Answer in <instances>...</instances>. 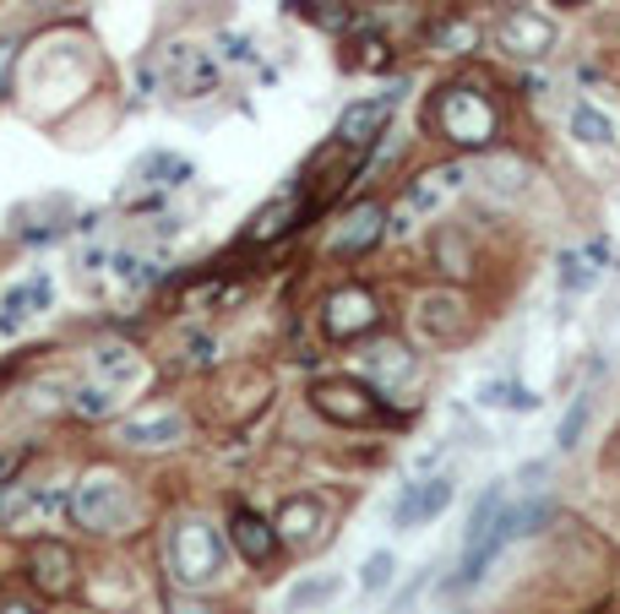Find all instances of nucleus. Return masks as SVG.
Listing matches in <instances>:
<instances>
[{
    "label": "nucleus",
    "mask_w": 620,
    "mask_h": 614,
    "mask_svg": "<svg viewBox=\"0 0 620 614\" xmlns=\"http://www.w3.org/2000/svg\"><path fill=\"white\" fill-rule=\"evenodd\" d=\"M71 511H77V522H82V528H93V533H120V528H131L137 500H131V489H126V478H120V473L93 467V473L77 484Z\"/></svg>",
    "instance_id": "1"
},
{
    "label": "nucleus",
    "mask_w": 620,
    "mask_h": 614,
    "mask_svg": "<svg viewBox=\"0 0 620 614\" xmlns=\"http://www.w3.org/2000/svg\"><path fill=\"white\" fill-rule=\"evenodd\" d=\"M169 566H174L180 582L207 588V582L223 577V538H218L202 517H191V522H180L174 538H169Z\"/></svg>",
    "instance_id": "2"
},
{
    "label": "nucleus",
    "mask_w": 620,
    "mask_h": 614,
    "mask_svg": "<svg viewBox=\"0 0 620 614\" xmlns=\"http://www.w3.org/2000/svg\"><path fill=\"white\" fill-rule=\"evenodd\" d=\"M495 104L479 93V88H447L441 104H436V126L441 137H452L458 148H484L495 137Z\"/></svg>",
    "instance_id": "3"
},
{
    "label": "nucleus",
    "mask_w": 620,
    "mask_h": 614,
    "mask_svg": "<svg viewBox=\"0 0 620 614\" xmlns=\"http://www.w3.org/2000/svg\"><path fill=\"white\" fill-rule=\"evenodd\" d=\"M66 506H71L66 484H27V489L0 500V522L16 533H38V528H55L66 517Z\"/></svg>",
    "instance_id": "4"
},
{
    "label": "nucleus",
    "mask_w": 620,
    "mask_h": 614,
    "mask_svg": "<svg viewBox=\"0 0 620 614\" xmlns=\"http://www.w3.org/2000/svg\"><path fill=\"white\" fill-rule=\"evenodd\" d=\"M315 414L332 419V425H376L381 419V403H376V386H359V381H321L310 392Z\"/></svg>",
    "instance_id": "5"
},
{
    "label": "nucleus",
    "mask_w": 620,
    "mask_h": 614,
    "mask_svg": "<svg viewBox=\"0 0 620 614\" xmlns=\"http://www.w3.org/2000/svg\"><path fill=\"white\" fill-rule=\"evenodd\" d=\"M376 326V300H370V289H337V294H326V305H321V332L332 337V343H348V337H359V332H370Z\"/></svg>",
    "instance_id": "6"
},
{
    "label": "nucleus",
    "mask_w": 620,
    "mask_h": 614,
    "mask_svg": "<svg viewBox=\"0 0 620 614\" xmlns=\"http://www.w3.org/2000/svg\"><path fill=\"white\" fill-rule=\"evenodd\" d=\"M447 500H452V478H420V484H409L403 500L392 506V528H398V533H414V528L436 522V517L447 511Z\"/></svg>",
    "instance_id": "7"
},
{
    "label": "nucleus",
    "mask_w": 620,
    "mask_h": 614,
    "mask_svg": "<svg viewBox=\"0 0 620 614\" xmlns=\"http://www.w3.org/2000/svg\"><path fill=\"white\" fill-rule=\"evenodd\" d=\"M463 332V300L458 294H420L414 300V337L420 343H452Z\"/></svg>",
    "instance_id": "8"
},
{
    "label": "nucleus",
    "mask_w": 620,
    "mask_h": 614,
    "mask_svg": "<svg viewBox=\"0 0 620 614\" xmlns=\"http://www.w3.org/2000/svg\"><path fill=\"white\" fill-rule=\"evenodd\" d=\"M163 77H169L180 93H213V82H218V60H213L207 49L174 44V49L163 55Z\"/></svg>",
    "instance_id": "9"
},
{
    "label": "nucleus",
    "mask_w": 620,
    "mask_h": 614,
    "mask_svg": "<svg viewBox=\"0 0 620 614\" xmlns=\"http://www.w3.org/2000/svg\"><path fill=\"white\" fill-rule=\"evenodd\" d=\"M27 577H33V588L38 593H66L71 582H77V560H71V549L66 544H33L27 549Z\"/></svg>",
    "instance_id": "10"
},
{
    "label": "nucleus",
    "mask_w": 620,
    "mask_h": 614,
    "mask_svg": "<svg viewBox=\"0 0 620 614\" xmlns=\"http://www.w3.org/2000/svg\"><path fill=\"white\" fill-rule=\"evenodd\" d=\"M463 179H468V169H430L425 179L409 185L403 218H430V212H441V201H447L452 190H463Z\"/></svg>",
    "instance_id": "11"
},
{
    "label": "nucleus",
    "mask_w": 620,
    "mask_h": 614,
    "mask_svg": "<svg viewBox=\"0 0 620 614\" xmlns=\"http://www.w3.org/2000/svg\"><path fill=\"white\" fill-rule=\"evenodd\" d=\"M550 44H555V27H550L539 11H512V16L501 22V49H512V55H523V60L544 55Z\"/></svg>",
    "instance_id": "12"
},
{
    "label": "nucleus",
    "mask_w": 620,
    "mask_h": 614,
    "mask_svg": "<svg viewBox=\"0 0 620 614\" xmlns=\"http://www.w3.org/2000/svg\"><path fill=\"white\" fill-rule=\"evenodd\" d=\"M365 370H370V386L376 392H403L414 381V354L403 343H376L365 354Z\"/></svg>",
    "instance_id": "13"
},
{
    "label": "nucleus",
    "mask_w": 620,
    "mask_h": 614,
    "mask_svg": "<svg viewBox=\"0 0 620 614\" xmlns=\"http://www.w3.org/2000/svg\"><path fill=\"white\" fill-rule=\"evenodd\" d=\"M229 544H234L251 566H267L273 549H278V533H273L256 511H234V517H229Z\"/></svg>",
    "instance_id": "14"
},
{
    "label": "nucleus",
    "mask_w": 620,
    "mask_h": 614,
    "mask_svg": "<svg viewBox=\"0 0 620 614\" xmlns=\"http://www.w3.org/2000/svg\"><path fill=\"white\" fill-rule=\"evenodd\" d=\"M381 240V212L376 207H354L337 229H332V251L337 256H359V251H370Z\"/></svg>",
    "instance_id": "15"
},
{
    "label": "nucleus",
    "mask_w": 620,
    "mask_h": 614,
    "mask_svg": "<svg viewBox=\"0 0 620 614\" xmlns=\"http://www.w3.org/2000/svg\"><path fill=\"white\" fill-rule=\"evenodd\" d=\"M120 441H126V447H174V441H185V419H180V414L126 419V425H120Z\"/></svg>",
    "instance_id": "16"
},
{
    "label": "nucleus",
    "mask_w": 620,
    "mask_h": 614,
    "mask_svg": "<svg viewBox=\"0 0 620 614\" xmlns=\"http://www.w3.org/2000/svg\"><path fill=\"white\" fill-rule=\"evenodd\" d=\"M381 126H387V99H381V104H354V109L337 120V142H343L348 153H359V148L376 142Z\"/></svg>",
    "instance_id": "17"
},
{
    "label": "nucleus",
    "mask_w": 620,
    "mask_h": 614,
    "mask_svg": "<svg viewBox=\"0 0 620 614\" xmlns=\"http://www.w3.org/2000/svg\"><path fill=\"white\" fill-rule=\"evenodd\" d=\"M479 179H484V190H490L495 201H517V196L528 190V163H523V158H490V163L479 169Z\"/></svg>",
    "instance_id": "18"
},
{
    "label": "nucleus",
    "mask_w": 620,
    "mask_h": 614,
    "mask_svg": "<svg viewBox=\"0 0 620 614\" xmlns=\"http://www.w3.org/2000/svg\"><path fill=\"white\" fill-rule=\"evenodd\" d=\"M315 528H321V506L315 500H284V511H278V522H273V533L284 538V544H306L315 538Z\"/></svg>",
    "instance_id": "19"
},
{
    "label": "nucleus",
    "mask_w": 620,
    "mask_h": 614,
    "mask_svg": "<svg viewBox=\"0 0 620 614\" xmlns=\"http://www.w3.org/2000/svg\"><path fill=\"white\" fill-rule=\"evenodd\" d=\"M93 364H99V375L110 381V392H115V386H131V381L142 375V359H137L126 343H104V348L93 354Z\"/></svg>",
    "instance_id": "20"
},
{
    "label": "nucleus",
    "mask_w": 620,
    "mask_h": 614,
    "mask_svg": "<svg viewBox=\"0 0 620 614\" xmlns=\"http://www.w3.org/2000/svg\"><path fill=\"white\" fill-rule=\"evenodd\" d=\"M572 137H577L583 148H616V126H610V115L594 109V104H577V109H572Z\"/></svg>",
    "instance_id": "21"
},
{
    "label": "nucleus",
    "mask_w": 620,
    "mask_h": 614,
    "mask_svg": "<svg viewBox=\"0 0 620 614\" xmlns=\"http://www.w3.org/2000/svg\"><path fill=\"white\" fill-rule=\"evenodd\" d=\"M38 305H49V283H44V278H33L27 289H11V294H5V315H0V326L16 332V321H27Z\"/></svg>",
    "instance_id": "22"
},
{
    "label": "nucleus",
    "mask_w": 620,
    "mask_h": 614,
    "mask_svg": "<svg viewBox=\"0 0 620 614\" xmlns=\"http://www.w3.org/2000/svg\"><path fill=\"white\" fill-rule=\"evenodd\" d=\"M337 593H343V582H337V577H310V582H300V588L284 599V610L300 614V610H310V604H332Z\"/></svg>",
    "instance_id": "23"
},
{
    "label": "nucleus",
    "mask_w": 620,
    "mask_h": 614,
    "mask_svg": "<svg viewBox=\"0 0 620 614\" xmlns=\"http://www.w3.org/2000/svg\"><path fill=\"white\" fill-rule=\"evenodd\" d=\"M392 577H398V555H392V549H376V555L359 566V588H365V593H387Z\"/></svg>",
    "instance_id": "24"
},
{
    "label": "nucleus",
    "mask_w": 620,
    "mask_h": 614,
    "mask_svg": "<svg viewBox=\"0 0 620 614\" xmlns=\"http://www.w3.org/2000/svg\"><path fill=\"white\" fill-rule=\"evenodd\" d=\"M479 403L484 408H533V397L523 386H512V381H484L479 386Z\"/></svg>",
    "instance_id": "25"
},
{
    "label": "nucleus",
    "mask_w": 620,
    "mask_h": 614,
    "mask_svg": "<svg viewBox=\"0 0 620 614\" xmlns=\"http://www.w3.org/2000/svg\"><path fill=\"white\" fill-rule=\"evenodd\" d=\"M289 218H300V207H295V201H273V207H262V212H256L251 240H273L278 229H289Z\"/></svg>",
    "instance_id": "26"
},
{
    "label": "nucleus",
    "mask_w": 620,
    "mask_h": 614,
    "mask_svg": "<svg viewBox=\"0 0 620 614\" xmlns=\"http://www.w3.org/2000/svg\"><path fill=\"white\" fill-rule=\"evenodd\" d=\"M588 414H594V403H588V397H577V403L566 408V419H561V436H555V447H561V452H572V447L583 441V425H588Z\"/></svg>",
    "instance_id": "27"
},
{
    "label": "nucleus",
    "mask_w": 620,
    "mask_h": 614,
    "mask_svg": "<svg viewBox=\"0 0 620 614\" xmlns=\"http://www.w3.org/2000/svg\"><path fill=\"white\" fill-rule=\"evenodd\" d=\"M468 44H473V27H468V22H452V27L436 33V49H441V55H463Z\"/></svg>",
    "instance_id": "28"
},
{
    "label": "nucleus",
    "mask_w": 620,
    "mask_h": 614,
    "mask_svg": "<svg viewBox=\"0 0 620 614\" xmlns=\"http://www.w3.org/2000/svg\"><path fill=\"white\" fill-rule=\"evenodd\" d=\"M110 403H115V392H104V386H82L77 392V414H110Z\"/></svg>",
    "instance_id": "29"
},
{
    "label": "nucleus",
    "mask_w": 620,
    "mask_h": 614,
    "mask_svg": "<svg viewBox=\"0 0 620 614\" xmlns=\"http://www.w3.org/2000/svg\"><path fill=\"white\" fill-rule=\"evenodd\" d=\"M561 283L583 289V283H594V267H583V256H561Z\"/></svg>",
    "instance_id": "30"
},
{
    "label": "nucleus",
    "mask_w": 620,
    "mask_h": 614,
    "mask_svg": "<svg viewBox=\"0 0 620 614\" xmlns=\"http://www.w3.org/2000/svg\"><path fill=\"white\" fill-rule=\"evenodd\" d=\"M22 457H27V452H5V457H0V478H11V473L22 467Z\"/></svg>",
    "instance_id": "31"
},
{
    "label": "nucleus",
    "mask_w": 620,
    "mask_h": 614,
    "mask_svg": "<svg viewBox=\"0 0 620 614\" xmlns=\"http://www.w3.org/2000/svg\"><path fill=\"white\" fill-rule=\"evenodd\" d=\"M174 614H213L207 604H196V599H174Z\"/></svg>",
    "instance_id": "32"
},
{
    "label": "nucleus",
    "mask_w": 620,
    "mask_h": 614,
    "mask_svg": "<svg viewBox=\"0 0 620 614\" xmlns=\"http://www.w3.org/2000/svg\"><path fill=\"white\" fill-rule=\"evenodd\" d=\"M0 614H44L38 604H22V599H11V604H0Z\"/></svg>",
    "instance_id": "33"
},
{
    "label": "nucleus",
    "mask_w": 620,
    "mask_h": 614,
    "mask_svg": "<svg viewBox=\"0 0 620 614\" xmlns=\"http://www.w3.org/2000/svg\"><path fill=\"white\" fill-rule=\"evenodd\" d=\"M0 60H5V44H0Z\"/></svg>",
    "instance_id": "34"
},
{
    "label": "nucleus",
    "mask_w": 620,
    "mask_h": 614,
    "mask_svg": "<svg viewBox=\"0 0 620 614\" xmlns=\"http://www.w3.org/2000/svg\"><path fill=\"white\" fill-rule=\"evenodd\" d=\"M561 5H566V0H561Z\"/></svg>",
    "instance_id": "35"
}]
</instances>
